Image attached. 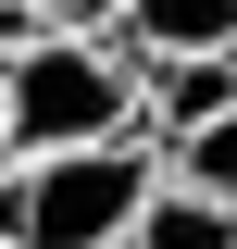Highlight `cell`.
<instances>
[{"label":"cell","instance_id":"obj_6","mask_svg":"<svg viewBox=\"0 0 237 249\" xmlns=\"http://www.w3.org/2000/svg\"><path fill=\"white\" fill-rule=\"evenodd\" d=\"M25 37H38V0H0V62L25 50Z\"/></svg>","mask_w":237,"mask_h":249},{"label":"cell","instance_id":"obj_3","mask_svg":"<svg viewBox=\"0 0 237 249\" xmlns=\"http://www.w3.org/2000/svg\"><path fill=\"white\" fill-rule=\"evenodd\" d=\"M113 249H237V212H225V199H200L187 175H150V199L125 212Z\"/></svg>","mask_w":237,"mask_h":249},{"label":"cell","instance_id":"obj_1","mask_svg":"<svg viewBox=\"0 0 237 249\" xmlns=\"http://www.w3.org/2000/svg\"><path fill=\"white\" fill-rule=\"evenodd\" d=\"M162 162L138 137H88V150H13L0 162V249H113L125 212L150 199Z\"/></svg>","mask_w":237,"mask_h":249},{"label":"cell","instance_id":"obj_2","mask_svg":"<svg viewBox=\"0 0 237 249\" xmlns=\"http://www.w3.org/2000/svg\"><path fill=\"white\" fill-rule=\"evenodd\" d=\"M0 112H13V150L125 137V112H138V50H125V37H62V25H38L25 50L0 62Z\"/></svg>","mask_w":237,"mask_h":249},{"label":"cell","instance_id":"obj_5","mask_svg":"<svg viewBox=\"0 0 237 249\" xmlns=\"http://www.w3.org/2000/svg\"><path fill=\"white\" fill-rule=\"evenodd\" d=\"M162 175H187L200 199H225V212H237V100H225L212 124H187L175 150H162Z\"/></svg>","mask_w":237,"mask_h":249},{"label":"cell","instance_id":"obj_4","mask_svg":"<svg viewBox=\"0 0 237 249\" xmlns=\"http://www.w3.org/2000/svg\"><path fill=\"white\" fill-rule=\"evenodd\" d=\"M113 37L138 62H162V50H237V0H125Z\"/></svg>","mask_w":237,"mask_h":249}]
</instances>
